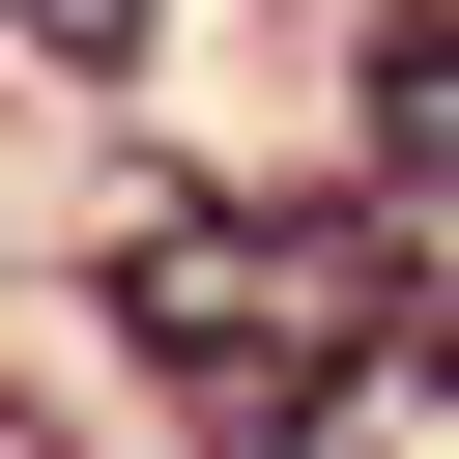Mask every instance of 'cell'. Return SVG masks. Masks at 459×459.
<instances>
[{
  "instance_id": "3957f363",
  "label": "cell",
  "mask_w": 459,
  "mask_h": 459,
  "mask_svg": "<svg viewBox=\"0 0 459 459\" xmlns=\"http://www.w3.org/2000/svg\"><path fill=\"white\" fill-rule=\"evenodd\" d=\"M0 29H29V57H143L172 0H0Z\"/></svg>"
},
{
  "instance_id": "7a4b0ae2",
  "label": "cell",
  "mask_w": 459,
  "mask_h": 459,
  "mask_svg": "<svg viewBox=\"0 0 459 459\" xmlns=\"http://www.w3.org/2000/svg\"><path fill=\"white\" fill-rule=\"evenodd\" d=\"M344 143H373L402 201H459V0H402V29L344 57Z\"/></svg>"
},
{
  "instance_id": "6da1fadb",
  "label": "cell",
  "mask_w": 459,
  "mask_h": 459,
  "mask_svg": "<svg viewBox=\"0 0 459 459\" xmlns=\"http://www.w3.org/2000/svg\"><path fill=\"white\" fill-rule=\"evenodd\" d=\"M115 373H143L201 459H316L344 373H402V258L316 230V201H143V230H115Z\"/></svg>"
}]
</instances>
